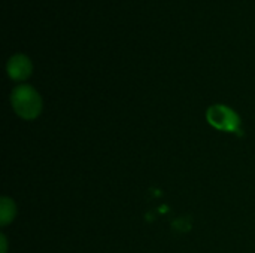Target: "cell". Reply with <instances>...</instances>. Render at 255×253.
Wrapping results in <instances>:
<instances>
[{
    "mask_svg": "<svg viewBox=\"0 0 255 253\" xmlns=\"http://www.w3.org/2000/svg\"><path fill=\"white\" fill-rule=\"evenodd\" d=\"M12 104L15 112L25 119L36 118L42 107L39 94L27 85L15 88V91L12 92Z\"/></svg>",
    "mask_w": 255,
    "mask_h": 253,
    "instance_id": "6da1fadb",
    "label": "cell"
},
{
    "mask_svg": "<svg viewBox=\"0 0 255 253\" xmlns=\"http://www.w3.org/2000/svg\"><path fill=\"white\" fill-rule=\"evenodd\" d=\"M208 121L211 122V125H214L221 131H230V133L241 131L239 116L227 106H221V104L212 106L208 110Z\"/></svg>",
    "mask_w": 255,
    "mask_h": 253,
    "instance_id": "7a4b0ae2",
    "label": "cell"
},
{
    "mask_svg": "<svg viewBox=\"0 0 255 253\" xmlns=\"http://www.w3.org/2000/svg\"><path fill=\"white\" fill-rule=\"evenodd\" d=\"M7 72H9V76L13 79H18V81L24 79L31 72V63L24 55H15L7 63Z\"/></svg>",
    "mask_w": 255,
    "mask_h": 253,
    "instance_id": "3957f363",
    "label": "cell"
}]
</instances>
